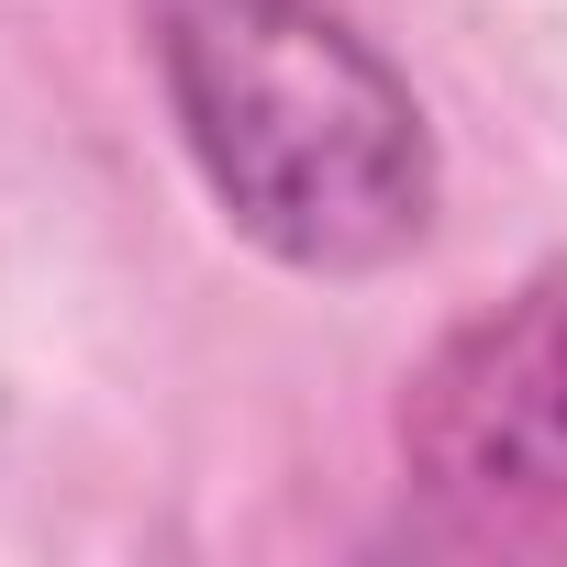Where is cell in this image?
I'll list each match as a JSON object with an SVG mask.
<instances>
[{"label":"cell","instance_id":"1","mask_svg":"<svg viewBox=\"0 0 567 567\" xmlns=\"http://www.w3.org/2000/svg\"><path fill=\"white\" fill-rule=\"evenodd\" d=\"M156 90L256 256L379 278L434 234V123L334 0H156Z\"/></svg>","mask_w":567,"mask_h":567},{"label":"cell","instance_id":"2","mask_svg":"<svg viewBox=\"0 0 567 567\" xmlns=\"http://www.w3.org/2000/svg\"><path fill=\"white\" fill-rule=\"evenodd\" d=\"M401 534L445 556H567V256L412 368Z\"/></svg>","mask_w":567,"mask_h":567}]
</instances>
